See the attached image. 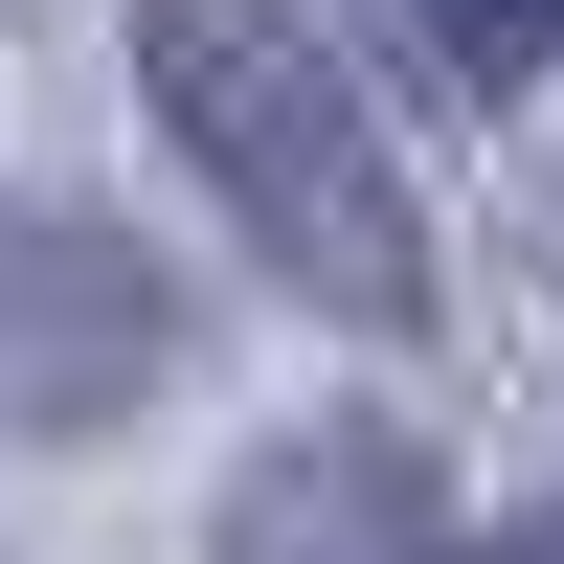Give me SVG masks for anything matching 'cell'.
<instances>
[{"label": "cell", "instance_id": "cell-2", "mask_svg": "<svg viewBox=\"0 0 564 564\" xmlns=\"http://www.w3.org/2000/svg\"><path fill=\"white\" fill-rule=\"evenodd\" d=\"M181 361L159 271L90 249V226H0V430H68V406H135Z\"/></svg>", "mask_w": 564, "mask_h": 564}, {"label": "cell", "instance_id": "cell-1", "mask_svg": "<svg viewBox=\"0 0 564 564\" xmlns=\"http://www.w3.org/2000/svg\"><path fill=\"white\" fill-rule=\"evenodd\" d=\"M135 90H159V135L204 159V204L249 226L316 316H361V339L430 316V226H406L339 45H316V0H135Z\"/></svg>", "mask_w": 564, "mask_h": 564}, {"label": "cell", "instance_id": "cell-3", "mask_svg": "<svg viewBox=\"0 0 564 564\" xmlns=\"http://www.w3.org/2000/svg\"><path fill=\"white\" fill-rule=\"evenodd\" d=\"M406 23H430V68H452V90H520L542 45H564V0H406Z\"/></svg>", "mask_w": 564, "mask_h": 564}]
</instances>
